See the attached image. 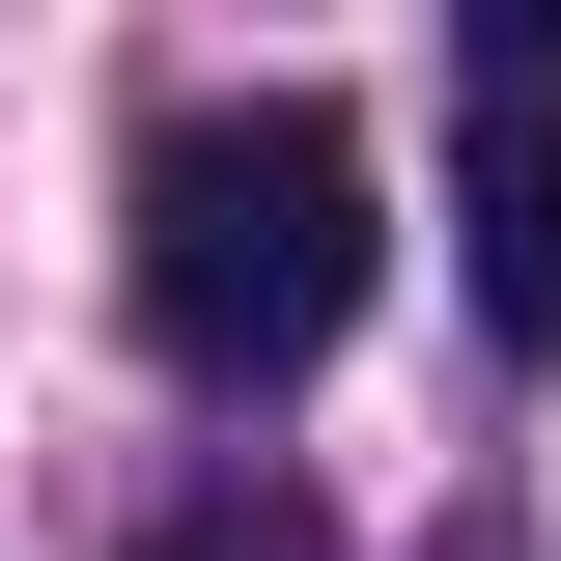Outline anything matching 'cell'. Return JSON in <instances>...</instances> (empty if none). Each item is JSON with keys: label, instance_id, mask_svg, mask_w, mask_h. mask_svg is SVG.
Instances as JSON below:
<instances>
[{"label": "cell", "instance_id": "cell-1", "mask_svg": "<svg viewBox=\"0 0 561 561\" xmlns=\"http://www.w3.org/2000/svg\"><path fill=\"white\" fill-rule=\"evenodd\" d=\"M337 309H365V140L309 113V84H253V113H169V140H140V337L197 365V393L337 365Z\"/></svg>", "mask_w": 561, "mask_h": 561}, {"label": "cell", "instance_id": "cell-2", "mask_svg": "<svg viewBox=\"0 0 561 561\" xmlns=\"http://www.w3.org/2000/svg\"><path fill=\"white\" fill-rule=\"evenodd\" d=\"M449 253H478V337L561 365V28H478L449 84Z\"/></svg>", "mask_w": 561, "mask_h": 561}, {"label": "cell", "instance_id": "cell-3", "mask_svg": "<svg viewBox=\"0 0 561 561\" xmlns=\"http://www.w3.org/2000/svg\"><path fill=\"white\" fill-rule=\"evenodd\" d=\"M140 561H337V534H309V505H169Z\"/></svg>", "mask_w": 561, "mask_h": 561}]
</instances>
